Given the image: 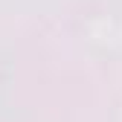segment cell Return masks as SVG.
<instances>
[]
</instances>
